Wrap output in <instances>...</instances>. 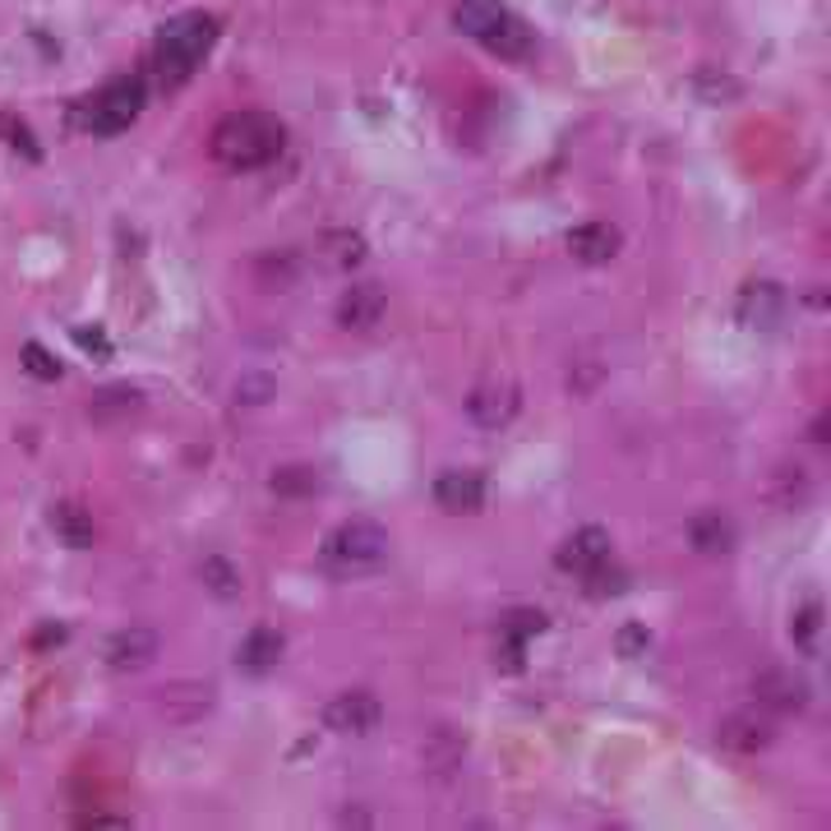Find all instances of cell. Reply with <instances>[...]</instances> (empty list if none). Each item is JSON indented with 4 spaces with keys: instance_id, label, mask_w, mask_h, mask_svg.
Segmentation results:
<instances>
[{
    "instance_id": "1",
    "label": "cell",
    "mask_w": 831,
    "mask_h": 831,
    "mask_svg": "<svg viewBox=\"0 0 831 831\" xmlns=\"http://www.w3.org/2000/svg\"><path fill=\"white\" fill-rule=\"evenodd\" d=\"M283 148H287V126L268 111H231L212 126V139H208L212 162H222L227 171L268 167Z\"/></svg>"
},
{
    "instance_id": "2",
    "label": "cell",
    "mask_w": 831,
    "mask_h": 831,
    "mask_svg": "<svg viewBox=\"0 0 831 831\" xmlns=\"http://www.w3.org/2000/svg\"><path fill=\"white\" fill-rule=\"evenodd\" d=\"M218 42V19L204 10H185L176 19L162 23L158 47H152V75H158L162 88H180L199 70V60Z\"/></svg>"
},
{
    "instance_id": "3",
    "label": "cell",
    "mask_w": 831,
    "mask_h": 831,
    "mask_svg": "<svg viewBox=\"0 0 831 831\" xmlns=\"http://www.w3.org/2000/svg\"><path fill=\"white\" fill-rule=\"evenodd\" d=\"M144 102H148L144 79L120 75V79H107L98 92L79 98V102L70 107V120H75L83 135H92V139H111V135H120V130L135 126L139 111H144Z\"/></svg>"
},
{
    "instance_id": "4",
    "label": "cell",
    "mask_w": 831,
    "mask_h": 831,
    "mask_svg": "<svg viewBox=\"0 0 831 831\" xmlns=\"http://www.w3.org/2000/svg\"><path fill=\"white\" fill-rule=\"evenodd\" d=\"M324 554L333 564H343V568H369V564H379L388 554V532L379 527V522H369V517H352L324 541Z\"/></svg>"
},
{
    "instance_id": "5",
    "label": "cell",
    "mask_w": 831,
    "mask_h": 831,
    "mask_svg": "<svg viewBox=\"0 0 831 831\" xmlns=\"http://www.w3.org/2000/svg\"><path fill=\"white\" fill-rule=\"evenodd\" d=\"M716 739H721V749H730L739 758H753L762 749H772L776 725H772V716H766V712H758V706H744V712H730L716 725Z\"/></svg>"
},
{
    "instance_id": "6",
    "label": "cell",
    "mask_w": 831,
    "mask_h": 831,
    "mask_svg": "<svg viewBox=\"0 0 831 831\" xmlns=\"http://www.w3.org/2000/svg\"><path fill=\"white\" fill-rule=\"evenodd\" d=\"M379 721H384V706H379L375 693H365V689L337 693L324 706V725L333 734H369V730H379Z\"/></svg>"
},
{
    "instance_id": "7",
    "label": "cell",
    "mask_w": 831,
    "mask_h": 831,
    "mask_svg": "<svg viewBox=\"0 0 831 831\" xmlns=\"http://www.w3.org/2000/svg\"><path fill=\"white\" fill-rule=\"evenodd\" d=\"M517 384L513 379H481L467 397V416L481 425V429H499L517 416Z\"/></svg>"
},
{
    "instance_id": "8",
    "label": "cell",
    "mask_w": 831,
    "mask_h": 831,
    "mask_svg": "<svg viewBox=\"0 0 831 831\" xmlns=\"http://www.w3.org/2000/svg\"><path fill=\"white\" fill-rule=\"evenodd\" d=\"M158 712L167 716V725H195L212 712V684H195V680H180L167 684L158 698Z\"/></svg>"
},
{
    "instance_id": "9",
    "label": "cell",
    "mask_w": 831,
    "mask_h": 831,
    "mask_svg": "<svg viewBox=\"0 0 831 831\" xmlns=\"http://www.w3.org/2000/svg\"><path fill=\"white\" fill-rule=\"evenodd\" d=\"M388 310V296L379 283H356L343 291V300H337V324L352 328V333H365V328H375Z\"/></svg>"
},
{
    "instance_id": "10",
    "label": "cell",
    "mask_w": 831,
    "mask_h": 831,
    "mask_svg": "<svg viewBox=\"0 0 831 831\" xmlns=\"http://www.w3.org/2000/svg\"><path fill=\"white\" fill-rule=\"evenodd\" d=\"M753 693L762 706H776V712H804L809 706V680L794 670H762L753 680Z\"/></svg>"
},
{
    "instance_id": "11",
    "label": "cell",
    "mask_w": 831,
    "mask_h": 831,
    "mask_svg": "<svg viewBox=\"0 0 831 831\" xmlns=\"http://www.w3.org/2000/svg\"><path fill=\"white\" fill-rule=\"evenodd\" d=\"M624 250V231L614 222H582L568 231V255L577 264H610Z\"/></svg>"
},
{
    "instance_id": "12",
    "label": "cell",
    "mask_w": 831,
    "mask_h": 831,
    "mask_svg": "<svg viewBox=\"0 0 831 831\" xmlns=\"http://www.w3.org/2000/svg\"><path fill=\"white\" fill-rule=\"evenodd\" d=\"M152 656H158V633L144 629V624L120 629V633L107 642V665L120 670V674H135V670L152 665Z\"/></svg>"
},
{
    "instance_id": "13",
    "label": "cell",
    "mask_w": 831,
    "mask_h": 831,
    "mask_svg": "<svg viewBox=\"0 0 831 831\" xmlns=\"http://www.w3.org/2000/svg\"><path fill=\"white\" fill-rule=\"evenodd\" d=\"M601 560H610V532L605 527H577L560 550H554V564H560L564 573H587L596 568Z\"/></svg>"
},
{
    "instance_id": "14",
    "label": "cell",
    "mask_w": 831,
    "mask_h": 831,
    "mask_svg": "<svg viewBox=\"0 0 831 831\" xmlns=\"http://www.w3.org/2000/svg\"><path fill=\"white\" fill-rule=\"evenodd\" d=\"M139 416H144V393L130 388V384H111V388H102L88 403V421L92 425H107V429H120V425H130Z\"/></svg>"
},
{
    "instance_id": "15",
    "label": "cell",
    "mask_w": 831,
    "mask_h": 831,
    "mask_svg": "<svg viewBox=\"0 0 831 831\" xmlns=\"http://www.w3.org/2000/svg\"><path fill=\"white\" fill-rule=\"evenodd\" d=\"M734 315L744 328H776L781 315H785V296H781L776 283H749L744 291H739Z\"/></svg>"
},
{
    "instance_id": "16",
    "label": "cell",
    "mask_w": 831,
    "mask_h": 831,
    "mask_svg": "<svg viewBox=\"0 0 831 831\" xmlns=\"http://www.w3.org/2000/svg\"><path fill=\"white\" fill-rule=\"evenodd\" d=\"M435 504L453 517L462 513H481L485 508V481L476 472H444L435 481Z\"/></svg>"
},
{
    "instance_id": "17",
    "label": "cell",
    "mask_w": 831,
    "mask_h": 831,
    "mask_svg": "<svg viewBox=\"0 0 831 831\" xmlns=\"http://www.w3.org/2000/svg\"><path fill=\"white\" fill-rule=\"evenodd\" d=\"M283 652H287V637L277 629H250L245 642L236 646V665L250 670V674H268V670H277Z\"/></svg>"
},
{
    "instance_id": "18",
    "label": "cell",
    "mask_w": 831,
    "mask_h": 831,
    "mask_svg": "<svg viewBox=\"0 0 831 831\" xmlns=\"http://www.w3.org/2000/svg\"><path fill=\"white\" fill-rule=\"evenodd\" d=\"M734 541H739V532H734V522L725 513H698L689 522V545L698 554H706V560H721V554H730Z\"/></svg>"
},
{
    "instance_id": "19",
    "label": "cell",
    "mask_w": 831,
    "mask_h": 831,
    "mask_svg": "<svg viewBox=\"0 0 831 831\" xmlns=\"http://www.w3.org/2000/svg\"><path fill=\"white\" fill-rule=\"evenodd\" d=\"M47 522H51L56 541L70 545V550H88L92 536H98V527H92V513H88L83 504H70V499H66V504H51Z\"/></svg>"
},
{
    "instance_id": "20",
    "label": "cell",
    "mask_w": 831,
    "mask_h": 831,
    "mask_svg": "<svg viewBox=\"0 0 831 831\" xmlns=\"http://www.w3.org/2000/svg\"><path fill=\"white\" fill-rule=\"evenodd\" d=\"M504 0H457L453 6V28L457 33H467V38H485V33H495V28L504 23Z\"/></svg>"
},
{
    "instance_id": "21",
    "label": "cell",
    "mask_w": 831,
    "mask_h": 831,
    "mask_svg": "<svg viewBox=\"0 0 831 831\" xmlns=\"http://www.w3.org/2000/svg\"><path fill=\"white\" fill-rule=\"evenodd\" d=\"M462 753H467V739L448 725L429 730V739L421 744V758H425L429 772H453V766H462Z\"/></svg>"
},
{
    "instance_id": "22",
    "label": "cell",
    "mask_w": 831,
    "mask_h": 831,
    "mask_svg": "<svg viewBox=\"0 0 831 831\" xmlns=\"http://www.w3.org/2000/svg\"><path fill=\"white\" fill-rule=\"evenodd\" d=\"M481 42H485L489 51H495L499 60H522V56H532V47H536L532 28L522 23V19H513V14H504V23L495 28V33H485Z\"/></svg>"
},
{
    "instance_id": "23",
    "label": "cell",
    "mask_w": 831,
    "mask_h": 831,
    "mask_svg": "<svg viewBox=\"0 0 831 831\" xmlns=\"http://www.w3.org/2000/svg\"><path fill=\"white\" fill-rule=\"evenodd\" d=\"M199 582H204V587L218 596V601H236V596L245 592V573H240L231 560H222V554H208V560L199 564Z\"/></svg>"
},
{
    "instance_id": "24",
    "label": "cell",
    "mask_w": 831,
    "mask_h": 831,
    "mask_svg": "<svg viewBox=\"0 0 831 831\" xmlns=\"http://www.w3.org/2000/svg\"><path fill=\"white\" fill-rule=\"evenodd\" d=\"M268 485H273V495H283V499H305V495H319L324 476H319V467H305V462H296V467H277L268 476Z\"/></svg>"
},
{
    "instance_id": "25",
    "label": "cell",
    "mask_w": 831,
    "mask_h": 831,
    "mask_svg": "<svg viewBox=\"0 0 831 831\" xmlns=\"http://www.w3.org/2000/svg\"><path fill=\"white\" fill-rule=\"evenodd\" d=\"M296 273H300V264H296V255H264L259 264H255V277H259V287L264 291H287L291 283H296Z\"/></svg>"
},
{
    "instance_id": "26",
    "label": "cell",
    "mask_w": 831,
    "mask_h": 831,
    "mask_svg": "<svg viewBox=\"0 0 831 831\" xmlns=\"http://www.w3.org/2000/svg\"><path fill=\"white\" fill-rule=\"evenodd\" d=\"M324 259L333 268H356L365 259V236L360 231H328L324 236Z\"/></svg>"
},
{
    "instance_id": "27",
    "label": "cell",
    "mask_w": 831,
    "mask_h": 831,
    "mask_svg": "<svg viewBox=\"0 0 831 831\" xmlns=\"http://www.w3.org/2000/svg\"><path fill=\"white\" fill-rule=\"evenodd\" d=\"M582 577H587V596H592V601H605V596L629 592V573H624V568H614L610 560H601L596 568H587Z\"/></svg>"
},
{
    "instance_id": "28",
    "label": "cell",
    "mask_w": 831,
    "mask_h": 831,
    "mask_svg": "<svg viewBox=\"0 0 831 831\" xmlns=\"http://www.w3.org/2000/svg\"><path fill=\"white\" fill-rule=\"evenodd\" d=\"M693 92H698L702 102H712V107H725V102H734V98H739V92H744V88H739V79H730V75L702 70V75L693 79Z\"/></svg>"
},
{
    "instance_id": "29",
    "label": "cell",
    "mask_w": 831,
    "mask_h": 831,
    "mask_svg": "<svg viewBox=\"0 0 831 831\" xmlns=\"http://www.w3.org/2000/svg\"><path fill=\"white\" fill-rule=\"evenodd\" d=\"M0 135H6V144H10L14 152H23L28 162H42V148H38L33 130H28V120H19L14 111H0Z\"/></svg>"
},
{
    "instance_id": "30",
    "label": "cell",
    "mask_w": 831,
    "mask_h": 831,
    "mask_svg": "<svg viewBox=\"0 0 831 831\" xmlns=\"http://www.w3.org/2000/svg\"><path fill=\"white\" fill-rule=\"evenodd\" d=\"M818 633H822V605H818V601H809L804 610L794 614L790 637H794L799 646H804V652H813V646H818Z\"/></svg>"
},
{
    "instance_id": "31",
    "label": "cell",
    "mask_w": 831,
    "mask_h": 831,
    "mask_svg": "<svg viewBox=\"0 0 831 831\" xmlns=\"http://www.w3.org/2000/svg\"><path fill=\"white\" fill-rule=\"evenodd\" d=\"M532 633H545V614L541 610H513L508 620L499 624V637H513V642H527Z\"/></svg>"
},
{
    "instance_id": "32",
    "label": "cell",
    "mask_w": 831,
    "mask_h": 831,
    "mask_svg": "<svg viewBox=\"0 0 831 831\" xmlns=\"http://www.w3.org/2000/svg\"><path fill=\"white\" fill-rule=\"evenodd\" d=\"M23 369H28L33 379H42V384L60 379V360H56L42 343H23Z\"/></svg>"
},
{
    "instance_id": "33",
    "label": "cell",
    "mask_w": 831,
    "mask_h": 831,
    "mask_svg": "<svg viewBox=\"0 0 831 831\" xmlns=\"http://www.w3.org/2000/svg\"><path fill=\"white\" fill-rule=\"evenodd\" d=\"M646 646H652V633H646L642 624H624L620 633H614V652H620V656H629V661L646 656Z\"/></svg>"
},
{
    "instance_id": "34",
    "label": "cell",
    "mask_w": 831,
    "mask_h": 831,
    "mask_svg": "<svg viewBox=\"0 0 831 831\" xmlns=\"http://www.w3.org/2000/svg\"><path fill=\"white\" fill-rule=\"evenodd\" d=\"M273 393H277V384L268 375H240V384H236V397H240V403H250V407L268 403Z\"/></svg>"
},
{
    "instance_id": "35",
    "label": "cell",
    "mask_w": 831,
    "mask_h": 831,
    "mask_svg": "<svg viewBox=\"0 0 831 831\" xmlns=\"http://www.w3.org/2000/svg\"><path fill=\"white\" fill-rule=\"evenodd\" d=\"M495 665H504L508 674H517V670H522V642L499 637V646H495Z\"/></svg>"
},
{
    "instance_id": "36",
    "label": "cell",
    "mask_w": 831,
    "mask_h": 831,
    "mask_svg": "<svg viewBox=\"0 0 831 831\" xmlns=\"http://www.w3.org/2000/svg\"><path fill=\"white\" fill-rule=\"evenodd\" d=\"M66 642V624H47V629H38V637H33V646H60Z\"/></svg>"
},
{
    "instance_id": "37",
    "label": "cell",
    "mask_w": 831,
    "mask_h": 831,
    "mask_svg": "<svg viewBox=\"0 0 831 831\" xmlns=\"http://www.w3.org/2000/svg\"><path fill=\"white\" fill-rule=\"evenodd\" d=\"M79 827H130V818H111V813H88V818H79Z\"/></svg>"
},
{
    "instance_id": "38",
    "label": "cell",
    "mask_w": 831,
    "mask_h": 831,
    "mask_svg": "<svg viewBox=\"0 0 831 831\" xmlns=\"http://www.w3.org/2000/svg\"><path fill=\"white\" fill-rule=\"evenodd\" d=\"M75 343H79V347H92V352H107V337H102L98 328H92V333L79 328V333H75Z\"/></svg>"
},
{
    "instance_id": "39",
    "label": "cell",
    "mask_w": 831,
    "mask_h": 831,
    "mask_svg": "<svg viewBox=\"0 0 831 831\" xmlns=\"http://www.w3.org/2000/svg\"><path fill=\"white\" fill-rule=\"evenodd\" d=\"M813 439H818V444H827V439H831V435H827V416H818V425H813Z\"/></svg>"
}]
</instances>
